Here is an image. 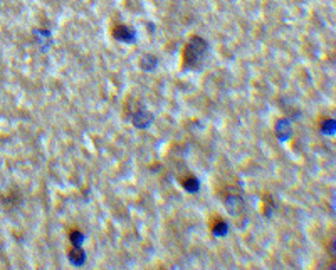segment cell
<instances>
[{
    "instance_id": "obj_1",
    "label": "cell",
    "mask_w": 336,
    "mask_h": 270,
    "mask_svg": "<svg viewBox=\"0 0 336 270\" xmlns=\"http://www.w3.org/2000/svg\"><path fill=\"white\" fill-rule=\"evenodd\" d=\"M208 54V42L202 36L192 34L184 44L181 49L180 65L185 73H198L203 69Z\"/></svg>"
},
{
    "instance_id": "obj_2",
    "label": "cell",
    "mask_w": 336,
    "mask_h": 270,
    "mask_svg": "<svg viewBox=\"0 0 336 270\" xmlns=\"http://www.w3.org/2000/svg\"><path fill=\"white\" fill-rule=\"evenodd\" d=\"M123 118L128 119L136 129H148L155 121V114L140 99L128 96L123 103Z\"/></svg>"
},
{
    "instance_id": "obj_3",
    "label": "cell",
    "mask_w": 336,
    "mask_h": 270,
    "mask_svg": "<svg viewBox=\"0 0 336 270\" xmlns=\"http://www.w3.org/2000/svg\"><path fill=\"white\" fill-rule=\"evenodd\" d=\"M219 195H220V198H222L225 210H227L230 217L237 218V217H240V215H244L246 203H244V196H242V190L239 188V186L224 185L222 188L219 190Z\"/></svg>"
},
{
    "instance_id": "obj_4",
    "label": "cell",
    "mask_w": 336,
    "mask_h": 270,
    "mask_svg": "<svg viewBox=\"0 0 336 270\" xmlns=\"http://www.w3.org/2000/svg\"><path fill=\"white\" fill-rule=\"evenodd\" d=\"M111 37L114 41L123 44H135L136 42V30L131 25L126 24H114L111 27Z\"/></svg>"
},
{
    "instance_id": "obj_5",
    "label": "cell",
    "mask_w": 336,
    "mask_h": 270,
    "mask_svg": "<svg viewBox=\"0 0 336 270\" xmlns=\"http://www.w3.org/2000/svg\"><path fill=\"white\" fill-rule=\"evenodd\" d=\"M207 225H208V228H210V231L216 237H225L229 233V223H227V220L225 218H222L220 217L219 213H210L208 215V218H207Z\"/></svg>"
},
{
    "instance_id": "obj_6",
    "label": "cell",
    "mask_w": 336,
    "mask_h": 270,
    "mask_svg": "<svg viewBox=\"0 0 336 270\" xmlns=\"http://www.w3.org/2000/svg\"><path fill=\"white\" fill-rule=\"evenodd\" d=\"M178 183L187 193H197L198 190H200V180H198L194 173L187 172L184 175H180L178 176Z\"/></svg>"
},
{
    "instance_id": "obj_7",
    "label": "cell",
    "mask_w": 336,
    "mask_h": 270,
    "mask_svg": "<svg viewBox=\"0 0 336 270\" xmlns=\"http://www.w3.org/2000/svg\"><path fill=\"white\" fill-rule=\"evenodd\" d=\"M68 260L73 263L74 267H82L86 262V252L82 250V247L71 245L68 249Z\"/></svg>"
},
{
    "instance_id": "obj_8",
    "label": "cell",
    "mask_w": 336,
    "mask_h": 270,
    "mask_svg": "<svg viewBox=\"0 0 336 270\" xmlns=\"http://www.w3.org/2000/svg\"><path fill=\"white\" fill-rule=\"evenodd\" d=\"M274 131H276V136L281 141H286L293 136V129H291L289 121L286 118H279L276 119V124H274Z\"/></svg>"
},
{
    "instance_id": "obj_9",
    "label": "cell",
    "mask_w": 336,
    "mask_h": 270,
    "mask_svg": "<svg viewBox=\"0 0 336 270\" xmlns=\"http://www.w3.org/2000/svg\"><path fill=\"white\" fill-rule=\"evenodd\" d=\"M261 203H262V207H261L262 215H264V217H266V218H271V217H272V213L276 212V201H274V196H272L269 191L262 193Z\"/></svg>"
},
{
    "instance_id": "obj_10",
    "label": "cell",
    "mask_w": 336,
    "mask_h": 270,
    "mask_svg": "<svg viewBox=\"0 0 336 270\" xmlns=\"http://www.w3.org/2000/svg\"><path fill=\"white\" fill-rule=\"evenodd\" d=\"M318 129L319 133L324 136H333L336 131V124L334 119L329 118V116H319L318 118Z\"/></svg>"
},
{
    "instance_id": "obj_11",
    "label": "cell",
    "mask_w": 336,
    "mask_h": 270,
    "mask_svg": "<svg viewBox=\"0 0 336 270\" xmlns=\"http://www.w3.org/2000/svg\"><path fill=\"white\" fill-rule=\"evenodd\" d=\"M68 237H69L71 245H76V247H82V244H84V240H86L84 231H81L79 228H76V227L69 228Z\"/></svg>"
},
{
    "instance_id": "obj_12",
    "label": "cell",
    "mask_w": 336,
    "mask_h": 270,
    "mask_svg": "<svg viewBox=\"0 0 336 270\" xmlns=\"http://www.w3.org/2000/svg\"><path fill=\"white\" fill-rule=\"evenodd\" d=\"M157 65H158V60H157L155 56H151V54H145V56L140 59V68L143 71H146V73L157 69Z\"/></svg>"
}]
</instances>
